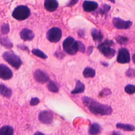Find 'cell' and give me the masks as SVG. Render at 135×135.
<instances>
[{"label":"cell","mask_w":135,"mask_h":135,"mask_svg":"<svg viewBox=\"0 0 135 135\" xmlns=\"http://www.w3.org/2000/svg\"><path fill=\"white\" fill-rule=\"evenodd\" d=\"M13 76L12 70L6 65L0 64V78L4 80L11 79Z\"/></svg>","instance_id":"30bf717a"},{"label":"cell","mask_w":135,"mask_h":135,"mask_svg":"<svg viewBox=\"0 0 135 135\" xmlns=\"http://www.w3.org/2000/svg\"><path fill=\"white\" fill-rule=\"evenodd\" d=\"M108 1L111 2L113 3H115V0H108Z\"/></svg>","instance_id":"836d02e7"},{"label":"cell","mask_w":135,"mask_h":135,"mask_svg":"<svg viewBox=\"0 0 135 135\" xmlns=\"http://www.w3.org/2000/svg\"><path fill=\"white\" fill-rule=\"evenodd\" d=\"M91 34L94 41L100 42L103 38V35L101 32L97 28L92 29Z\"/></svg>","instance_id":"9a60e30c"},{"label":"cell","mask_w":135,"mask_h":135,"mask_svg":"<svg viewBox=\"0 0 135 135\" xmlns=\"http://www.w3.org/2000/svg\"><path fill=\"white\" fill-rule=\"evenodd\" d=\"M38 119L42 123H51L53 120V113L49 111H43L39 113Z\"/></svg>","instance_id":"9c48e42d"},{"label":"cell","mask_w":135,"mask_h":135,"mask_svg":"<svg viewBox=\"0 0 135 135\" xmlns=\"http://www.w3.org/2000/svg\"><path fill=\"white\" fill-rule=\"evenodd\" d=\"M82 100L84 105L94 114L100 115H110L112 112V109L110 106L101 104L88 97H84Z\"/></svg>","instance_id":"6da1fadb"},{"label":"cell","mask_w":135,"mask_h":135,"mask_svg":"<svg viewBox=\"0 0 135 135\" xmlns=\"http://www.w3.org/2000/svg\"><path fill=\"white\" fill-rule=\"evenodd\" d=\"M130 61V53L128 50L125 48L120 49L117 56V62L119 63L124 64L129 63Z\"/></svg>","instance_id":"52a82bcc"},{"label":"cell","mask_w":135,"mask_h":135,"mask_svg":"<svg viewBox=\"0 0 135 135\" xmlns=\"http://www.w3.org/2000/svg\"><path fill=\"white\" fill-rule=\"evenodd\" d=\"M9 25L7 24H4L1 27V33L2 34L5 35L9 33Z\"/></svg>","instance_id":"4316f807"},{"label":"cell","mask_w":135,"mask_h":135,"mask_svg":"<svg viewBox=\"0 0 135 135\" xmlns=\"http://www.w3.org/2000/svg\"><path fill=\"white\" fill-rule=\"evenodd\" d=\"M116 40H117V41L119 44H124L128 41V38L127 37H124V36H118V37H117Z\"/></svg>","instance_id":"83f0119b"},{"label":"cell","mask_w":135,"mask_h":135,"mask_svg":"<svg viewBox=\"0 0 135 135\" xmlns=\"http://www.w3.org/2000/svg\"><path fill=\"white\" fill-rule=\"evenodd\" d=\"M2 57L5 61L16 69H19L22 64V61L20 57L12 52H4L3 53Z\"/></svg>","instance_id":"7a4b0ae2"},{"label":"cell","mask_w":135,"mask_h":135,"mask_svg":"<svg viewBox=\"0 0 135 135\" xmlns=\"http://www.w3.org/2000/svg\"><path fill=\"white\" fill-rule=\"evenodd\" d=\"M132 60H133V62H134V63L135 64V54L132 56Z\"/></svg>","instance_id":"d6a6232c"},{"label":"cell","mask_w":135,"mask_h":135,"mask_svg":"<svg viewBox=\"0 0 135 135\" xmlns=\"http://www.w3.org/2000/svg\"><path fill=\"white\" fill-rule=\"evenodd\" d=\"M101 131L100 126L96 123L92 124L89 127V133L91 134H97L100 133Z\"/></svg>","instance_id":"ffe728a7"},{"label":"cell","mask_w":135,"mask_h":135,"mask_svg":"<svg viewBox=\"0 0 135 135\" xmlns=\"http://www.w3.org/2000/svg\"><path fill=\"white\" fill-rule=\"evenodd\" d=\"M0 43L2 45L7 49H11L13 47V43L6 36L0 35Z\"/></svg>","instance_id":"2e32d148"},{"label":"cell","mask_w":135,"mask_h":135,"mask_svg":"<svg viewBox=\"0 0 135 135\" xmlns=\"http://www.w3.org/2000/svg\"><path fill=\"white\" fill-rule=\"evenodd\" d=\"M124 91L128 94H133L135 92V86L132 84H128L124 88Z\"/></svg>","instance_id":"d4e9b609"},{"label":"cell","mask_w":135,"mask_h":135,"mask_svg":"<svg viewBox=\"0 0 135 135\" xmlns=\"http://www.w3.org/2000/svg\"><path fill=\"white\" fill-rule=\"evenodd\" d=\"M20 35L21 38L24 41H31L34 37V34L33 31L26 28L22 30Z\"/></svg>","instance_id":"7c38bea8"},{"label":"cell","mask_w":135,"mask_h":135,"mask_svg":"<svg viewBox=\"0 0 135 135\" xmlns=\"http://www.w3.org/2000/svg\"><path fill=\"white\" fill-rule=\"evenodd\" d=\"M64 51L70 55H74L78 51V43L73 37H68L63 42Z\"/></svg>","instance_id":"277c9868"},{"label":"cell","mask_w":135,"mask_h":135,"mask_svg":"<svg viewBox=\"0 0 135 135\" xmlns=\"http://www.w3.org/2000/svg\"><path fill=\"white\" fill-rule=\"evenodd\" d=\"M113 45V42L111 40H107L104 42L101 43L98 46L99 50L105 57L111 59L113 57L115 54V50L111 46Z\"/></svg>","instance_id":"3957f363"},{"label":"cell","mask_w":135,"mask_h":135,"mask_svg":"<svg viewBox=\"0 0 135 135\" xmlns=\"http://www.w3.org/2000/svg\"><path fill=\"white\" fill-rule=\"evenodd\" d=\"M126 75L128 77L130 78H133L135 76V70L130 69H129L127 72H126Z\"/></svg>","instance_id":"f1b7e54d"},{"label":"cell","mask_w":135,"mask_h":135,"mask_svg":"<svg viewBox=\"0 0 135 135\" xmlns=\"http://www.w3.org/2000/svg\"><path fill=\"white\" fill-rule=\"evenodd\" d=\"M78 1H79V0H71V1L69 2L68 6H72L73 5H74Z\"/></svg>","instance_id":"1f68e13d"},{"label":"cell","mask_w":135,"mask_h":135,"mask_svg":"<svg viewBox=\"0 0 135 135\" xmlns=\"http://www.w3.org/2000/svg\"><path fill=\"white\" fill-rule=\"evenodd\" d=\"M47 88L49 91L52 92H57L59 91L58 87L56 85V84L52 81H50L47 84Z\"/></svg>","instance_id":"cb8c5ba5"},{"label":"cell","mask_w":135,"mask_h":135,"mask_svg":"<svg viewBox=\"0 0 135 135\" xmlns=\"http://www.w3.org/2000/svg\"><path fill=\"white\" fill-rule=\"evenodd\" d=\"M30 9L25 5L17 6L12 12V16L18 21H23L27 18L30 15Z\"/></svg>","instance_id":"5b68a950"},{"label":"cell","mask_w":135,"mask_h":135,"mask_svg":"<svg viewBox=\"0 0 135 135\" xmlns=\"http://www.w3.org/2000/svg\"><path fill=\"white\" fill-rule=\"evenodd\" d=\"M111 7L107 4H103L100 9V12L102 14H107L108 11L110 10Z\"/></svg>","instance_id":"484cf974"},{"label":"cell","mask_w":135,"mask_h":135,"mask_svg":"<svg viewBox=\"0 0 135 135\" xmlns=\"http://www.w3.org/2000/svg\"><path fill=\"white\" fill-rule=\"evenodd\" d=\"M12 90L3 84H0V94L6 98H9L12 95Z\"/></svg>","instance_id":"e0dca14e"},{"label":"cell","mask_w":135,"mask_h":135,"mask_svg":"<svg viewBox=\"0 0 135 135\" xmlns=\"http://www.w3.org/2000/svg\"><path fill=\"white\" fill-rule=\"evenodd\" d=\"M85 89L84 84L81 82L80 80H78L75 85V88L71 91L72 94H77V93H81L84 92Z\"/></svg>","instance_id":"ac0fdd59"},{"label":"cell","mask_w":135,"mask_h":135,"mask_svg":"<svg viewBox=\"0 0 135 135\" xmlns=\"http://www.w3.org/2000/svg\"><path fill=\"white\" fill-rule=\"evenodd\" d=\"M116 126L119 129H121L128 131H132L135 130V127L133 125L130 124H123L121 123H118Z\"/></svg>","instance_id":"44dd1931"},{"label":"cell","mask_w":135,"mask_h":135,"mask_svg":"<svg viewBox=\"0 0 135 135\" xmlns=\"http://www.w3.org/2000/svg\"><path fill=\"white\" fill-rule=\"evenodd\" d=\"M33 77L36 81L41 83H45L49 80L47 74L41 70H36L34 73Z\"/></svg>","instance_id":"8fae6325"},{"label":"cell","mask_w":135,"mask_h":135,"mask_svg":"<svg viewBox=\"0 0 135 135\" xmlns=\"http://www.w3.org/2000/svg\"><path fill=\"white\" fill-rule=\"evenodd\" d=\"M32 53L34 55H35L38 57H40L42 59H45L47 58V56L44 52H43L42 51H41L39 49H34L32 50Z\"/></svg>","instance_id":"603a6c76"},{"label":"cell","mask_w":135,"mask_h":135,"mask_svg":"<svg viewBox=\"0 0 135 135\" xmlns=\"http://www.w3.org/2000/svg\"><path fill=\"white\" fill-rule=\"evenodd\" d=\"M40 102V100L37 98H32L30 102V105L32 106H34L37 105Z\"/></svg>","instance_id":"4dcf8cb0"},{"label":"cell","mask_w":135,"mask_h":135,"mask_svg":"<svg viewBox=\"0 0 135 135\" xmlns=\"http://www.w3.org/2000/svg\"><path fill=\"white\" fill-rule=\"evenodd\" d=\"M78 51H79L82 53L85 52V47L84 45L81 42H80V41H78Z\"/></svg>","instance_id":"f546056e"},{"label":"cell","mask_w":135,"mask_h":135,"mask_svg":"<svg viewBox=\"0 0 135 135\" xmlns=\"http://www.w3.org/2000/svg\"><path fill=\"white\" fill-rule=\"evenodd\" d=\"M44 7L49 12L55 11L59 6V3L56 0H45Z\"/></svg>","instance_id":"5bb4252c"},{"label":"cell","mask_w":135,"mask_h":135,"mask_svg":"<svg viewBox=\"0 0 135 135\" xmlns=\"http://www.w3.org/2000/svg\"><path fill=\"white\" fill-rule=\"evenodd\" d=\"M46 38L51 42H58L62 37L61 30L56 27H54L46 33Z\"/></svg>","instance_id":"8992f818"},{"label":"cell","mask_w":135,"mask_h":135,"mask_svg":"<svg viewBox=\"0 0 135 135\" xmlns=\"http://www.w3.org/2000/svg\"><path fill=\"white\" fill-rule=\"evenodd\" d=\"M112 23L115 27L118 29H128L131 27L132 23L130 21H124L119 17L113 18Z\"/></svg>","instance_id":"ba28073f"},{"label":"cell","mask_w":135,"mask_h":135,"mask_svg":"<svg viewBox=\"0 0 135 135\" xmlns=\"http://www.w3.org/2000/svg\"><path fill=\"white\" fill-rule=\"evenodd\" d=\"M14 133V129L10 126H4L0 128L1 135H12Z\"/></svg>","instance_id":"d6986e66"},{"label":"cell","mask_w":135,"mask_h":135,"mask_svg":"<svg viewBox=\"0 0 135 135\" xmlns=\"http://www.w3.org/2000/svg\"><path fill=\"white\" fill-rule=\"evenodd\" d=\"M82 6L84 11L91 12L97 9L98 7V4L94 1H85L83 3Z\"/></svg>","instance_id":"4fadbf2b"},{"label":"cell","mask_w":135,"mask_h":135,"mask_svg":"<svg viewBox=\"0 0 135 135\" xmlns=\"http://www.w3.org/2000/svg\"><path fill=\"white\" fill-rule=\"evenodd\" d=\"M95 71L91 68L86 67L83 72V75L84 78H93L95 76Z\"/></svg>","instance_id":"7402d4cb"}]
</instances>
